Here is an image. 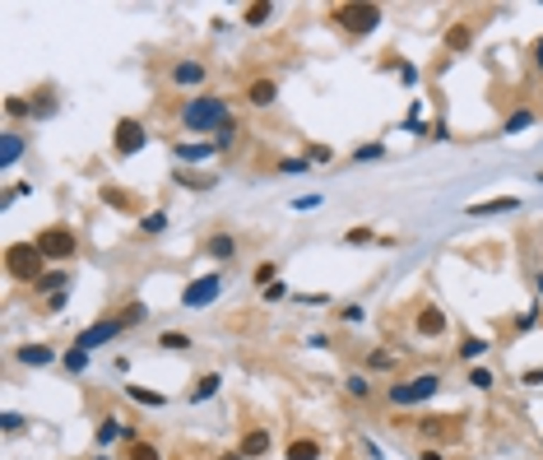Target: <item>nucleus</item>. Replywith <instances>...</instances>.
Here are the masks:
<instances>
[{"mask_svg":"<svg viewBox=\"0 0 543 460\" xmlns=\"http://www.w3.org/2000/svg\"><path fill=\"white\" fill-rule=\"evenodd\" d=\"M233 121V112H228V98H219V93H200V98H190L186 107H181V126L186 131H214L219 135V126Z\"/></svg>","mask_w":543,"mask_h":460,"instance_id":"f257e3e1","label":"nucleus"},{"mask_svg":"<svg viewBox=\"0 0 543 460\" xmlns=\"http://www.w3.org/2000/svg\"><path fill=\"white\" fill-rule=\"evenodd\" d=\"M47 256L37 251V242H10L5 247V270H10V279H28V284H37L47 274Z\"/></svg>","mask_w":543,"mask_h":460,"instance_id":"f03ea898","label":"nucleus"},{"mask_svg":"<svg viewBox=\"0 0 543 460\" xmlns=\"http://www.w3.org/2000/svg\"><path fill=\"white\" fill-rule=\"evenodd\" d=\"M330 19L344 28V33H377V23H381V5H334Z\"/></svg>","mask_w":543,"mask_h":460,"instance_id":"7ed1b4c3","label":"nucleus"},{"mask_svg":"<svg viewBox=\"0 0 543 460\" xmlns=\"http://www.w3.org/2000/svg\"><path fill=\"white\" fill-rule=\"evenodd\" d=\"M437 391H441V377H437V372H427V377H413V382L390 386V404H395V409H413V404L432 400Z\"/></svg>","mask_w":543,"mask_h":460,"instance_id":"20e7f679","label":"nucleus"},{"mask_svg":"<svg viewBox=\"0 0 543 460\" xmlns=\"http://www.w3.org/2000/svg\"><path fill=\"white\" fill-rule=\"evenodd\" d=\"M37 242V251H42L47 260H70L79 251V237H75V228H66V224H51V228H42V233L33 237Z\"/></svg>","mask_w":543,"mask_h":460,"instance_id":"39448f33","label":"nucleus"},{"mask_svg":"<svg viewBox=\"0 0 543 460\" xmlns=\"http://www.w3.org/2000/svg\"><path fill=\"white\" fill-rule=\"evenodd\" d=\"M111 140H116V154H121V158H130V154H140V149L149 145V131H145V121H135V116H121V121H116V135H111Z\"/></svg>","mask_w":543,"mask_h":460,"instance_id":"423d86ee","label":"nucleus"},{"mask_svg":"<svg viewBox=\"0 0 543 460\" xmlns=\"http://www.w3.org/2000/svg\"><path fill=\"white\" fill-rule=\"evenodd\" d=\"M219 293H223V274H200V279H190L186 289H181V303L186 307H209Z\"/></svg>","mask_w":543,"mask_h":460,"instance_id":"0eeeda50","label":"nucleus"},{"mask_svg":"<svg viewBox=\"0 0 543 460\" xmlns=\"http://www.w3.org/2000/svg\"><path fill=\"white\" fill-rule=\"evenodd\" d=\"M413 330H418L422 339H441V335H446V312H441V307H432V303L418 307V316H413Z\"/></svg>","mask_w":543,"mask_h":460,"instance_id":"6e6552de","label":"nucleus"},{"mask_svg":"<svg viewBox=\"0 0 543 460\" xmlns=\"http://www.w3.org/2000/svg\"><path fill=\"white\" fill-rule=\"evenodd\" d=\"M121 321H98V326H89V330H79V339H75V349H84V353H89V349H98V344H107V339H116L121 335Z\"/></svg>","mask_w":543,"mask_h":460,"instance_id":"1a4fd4ad","label":"nucleus"},{"mask_svg":"<svg viewBox=\"0 0 543 460\" xmlns=\"http://www.w3.org/2000/svg\"><path fill=\"white\" fill-rule=\"evenodd\" d=\"M511 210H520V195H497V200L469 205V214H474V219H492V214H511Z\"/></svg>","mask_w":543,"mask_h":460,"instance_id":"9d476101","label":"nucleus"},{"mask_svg":"<svg viewBox=\"0 0 543 460\" xmlns=\"http://www.w3.org/2000/svg\"><path fill=\"white\" fill-rule=\"evenodd\" d=\"M23 158V135L19 131H0V168H14Z\"/></svg>","mask_w":543,"mask_h":460,"instance_id":"9b49d317","label":"nucleus"},{"mask_svg":"<svg viewBox=\"0 0 543 460\" xmlns=\"http://www.w3.org/2000/svg\"><path fill=\"white\" fill-rule=\"evenodd\" d=\"M274 98H279L274 79H251V84H246V102H251V107H269Z\"/></svg>","mask_w":543,"mask_h":460,"instance_id":"f8f14e48","label":"nucleus"},{"mask_svg":"<svg viewBox=\"0 0 543 460\" xmlns=\"http://www.w3.org/2000/svg\"><path fill=\"white\" fill-rule=\"evenodd\" d=\"M265 451H269V432H265V428H251V432L242 437V456L246 460H260Z\"/></svg>","mask_w":543,"mask_h":460,"instance_id":"ddd939ff","label":"nucleus"},{"mask_svg":"<svg viewBox=\"0 0 543 460\" xmlns=\"http://www.w3.org/2000/svg\"><path fill=\"white\" fill-rule=\"evenodd\" d=\"M474 47V28L469 23H451L446 28V52H469Z\"/></svg>","mask_w":543,"mask_h":460,"instance_id":"4468645a","label":"nucleus"},{"mask_svg":"<svg viewBox=\"0 0 543 460\" xmlns=\"http://www.w3.org/2000/svg\"><path fill=\"white\" fill-rule=\"evenodd\" d=\"M14 358H19L23 368H47V363L56 358V353H51V349H47V344H23L19 353H14Z\"/></svg>","mask_w":543,"mask_h":460,"instance_id":"2eb2a0df","label":"nucleus"},{"mask_svg":"<svg viewBox=\"0 0 543 460\" xmlns=\"http://www.w3.org/2000/svg\"><path fill=\"white\" fill-rule=\"evenodd\" d=\"M172 84H205V66L200 61H177L172 66Z\"/></svg>","mask_w":543,"mask_h":460,"instance_id":"dca6fc26","label":"nucleus"},{"mask_svg":"<svg viewBox=\"0 0 543 460\" xmlns=\"http://www.w3.org/2000/svg\"><path fill=\"white\" fill-rule=\"evenodd\" d=\"M33 289L47 293V298H51V293H66V289H70V274H66V270H47V274L33 284Z\"/></svg>","mask_w":543,"mask_h":460,"instance_id":"f3484780","label":"nucleus"},{"mask_svg":"<svg viewBox=\"0 0 543 460\" xmlns=\"http://www.w3.org/2000/svg\"><path fill=\"white\" fill-rule=\"evenodd\" d=\"M219 391H223V377H219V372H209V377H200V382H195L190 400H195V404H205V400H214Z\"/></svg>","mask_w":543,"mask_h":460,"instance_id":"a211bd4d","label":"nucleus"},{"mask_svg":"<svg viewBox=\"0 0 543 460\" xmlns=\"http://www.w3.org/2000/svg\"><path fill=\"white\" fill-rule=\"evenodd\" d=\"M214 149H219L214 140H200V145H177V158H181V163H200V158H209Z\"/></svg>","mask_w":543,"mask_h":460,"instance_id":"6ab92c4d","label":"nucleus"},{"mask_svg":"<svg viewBox=\"0 0 543 460\" xmlns=\"http://www.w3.org/2000/svg\"><path fill=\"white\" fill-rule=\"evenodd\" d=\"M288 460H321V442H311V437L288 442Z\"/></svg>","mask_w":543,"mask_h":460,"instance_id":"aec40b11","label":"nucleus"},{"mask_svg":"<svg viewBox=\"0 0 543 460\" xmlns=\"http://www.w3.org/2000/svg\"><path fill=\"white\" fill-rule=\"evenodd\" d=\"M209 256H214V260H233V256H237V242H233L228 233H214V237H209Z\"/></svg>","mask_w":543,"mask_h":460,"instance_id":"412c9836","label":"nucleus"},{"mask_svg":"<svg viewBox=\"0 0 543 460\" xmlns=\"http://www.w3.org/2000/svg\"><path fill=\"white\" fill-rule=\"evenodd\" d=\"M130 400H135V404H149V409H163L167 395H163V391H149V386H130Z\"/></svg>","mask_w":543,"mask_h":460,"instance_id":"4be33fe9","label":"nucleus"},{"mask_svg":"<svg viewBox=\"0 0 543 460\" xmlns=\"http://www.w3.org/2000/svg\"><path fill=\"white\" fill-rule=\"evenodd\" d=\"M5 116H10V121H19V116H33V98H19V93H10V98H5Z\"/></svg>","mask_w":543,"mask_h":460,"instance_id":"5701e85b","label":"nucleus"},{"mask_svg":"<svg viewBox=\"0 0 543 460\" xmlns=\"http://www.w3.org/2000/svg\"><path fill=\"white\" fill-rule=\"evenodd\" d=\"M102 200H107L111 210H135V195L121 191V186H102Z\"/></svg>","mask_w":543,"mask_h":460,"instance_id":"b1692460","label":"nucleus"},{"mask_svg":"<svg viewBox=\"0 0 543 460\" xmlns=\"http://www.w3.org/2000/svg\"><path fill=\"white\" fill-rule=\"evenodd\" d=\"M116 437H126V423H116V418H102V423H98V447H111Z\"/></svg>","mask_w":543,"mask_h":460,"instance_id":"393cba45","label":"nucleus"},{"mask_svg":"<svg viewBox=\"0 0 543 460\" xmlns=\"http://www.w3.org/2000/svg\"><path fill=\"white\" fill-rule=\"evenodd\" d=\"M269 14H274V5H269V0H255V5H246V23H251V28L269 23Z\"/></svg>","mask_w":543,"mask_h":460,"instance_id":"a878e982","label":"nucleus"},{"mask_svg":"<svg viewBox=\"0 0 543 460\" xmlns=\"http://www.w3.org/2000/svg\"><path fill=\"white\" fill-rule=\"evenodd\" d=\"M116 321H121V326H140V321H149V307L145 303H126Z\"/></svg>","mask_w":543,"mask_h":460,"instance_id":"bb28decb","label":"nucleus"},{"mask_svg":"<svg viewBox=\"0 0 543 460\" xmlns=\"http://www.w3.org/2000/svg\"><path fill=\"white\" fill-rule=\"evenodd\" d=\"M418 432H422V437H455V428H451V423H441V418H422Z\"/></svg>","mask_w":543,"mask_h":460,"instance_id":"cd10ccee","label":"nucleus"},{"mask_svg":"<svg viewBox=\"0 0 543 460\" xmlns=\"http://www.w3.org/2000/svg\"><path fill=\"white\" fill-rule=\"evenodd\" d=\"M525 126H534V112H530V107H520V112H511L506 121H501V131H506V135H515V131H525Z\"/></svg>","mask_w":543,"mask_h":460,"instance_id":"c85d7f7f","label":"nucleus"},{"mask_svg":"<svg viewBox=\"0 0 543 460\" xmlns=\"http://www.w3.org/2000/svg\"><path fill=\"white\" fill-rule=\"evenodd\" d=\"M172 181H177V186H190V191H209L214 186V177H190V172H172Z\"/></svg>","mask_w":543,"mask_h":460,"instance_id":"c756f323","label":"nucleus"},{"mask_svg":"<svg viewBox=\"0 0 543 460\" xmlns=\"http://www.w3.org/2000/svg\"><path fill=\"white\" fill-rule=\"evenodd\" d=\"M33 116H37V121H47V116H56V93H51V89H42V98L33 102Z\"/></svg>","mask_w":543,"mask_h":460,"instance_id":"7c9ffc66","label":"nucleus"},{"mask_svg":"<svg viewBox=\"0 0 543 460\" xmlns=\"http://www.w3.org/2000/svg\"><path fill=\"white\" fill-rule=\"evenodd\" d=\"M367 368H372V372H395V353L377 349V353H367Z\"/></svg>","mask_w":543,"mask_h":460,"instance_id":"2f4dec72","label":"nucleus"},{"mask_svg":"<svg viewBox=\"0 0 543 460\" xmlns=\"http://www.w3.org/2000/svg\"><path fill=\"white\" fill-rule=\"evenodd\" d=\"M23 195H33V186H28V181H14V186L0 191V205H14V200H23Z\"/></svg>","mask_w":543,"mask_h":460,"instance_id":"473e14b6","label":"nucleus"},{"mask_svg":"<svg viewBox=\"0 0 543 460\" xmlns=\"http://www.w3.org/2000/svg\"><path fill=\"white\" fill-rule=\"evenodd\" d=\"M478 353H488V339H465L460 344V358L465 363H478Z\"/></svg>","mask_w":543,"mask_h":460,"instance_id":"72a5a7b5","label":"nucleus"},{"mask_svg":"<svg viewBox=\"0 0 543 460\" xmlns=\"http://www.w3.org/2000/svg\"><path fill=\"white\" fill-rule=\"evenodd\" d=\"M163 228H167V214H163V210H154L149 219H140V233H149V237L163 233Z\"/></svg>","mask_w":543,"mask_h":460,"instance_id":"f704fd0d","label":"nucleus"},{"mask_svg":"<svg viewBox=\"0 0 543 460\" xmlns=\"http://www.w3.org/2000/svg\"><path fill=\"white\" fill-rule=\"evenodd\" d=\"M158 344H163V349H181V353H186V349H190V335H181V330H167V335H158Z\"/></svg>","mask_w":543,"mask_h":460,"instance_id":"c9c22d12","label":"nucleus"},{"mask_svg":"<svg viewBox=\"0 0 543 460\" xmlns=\"http://www.w3.org/2000/svg\"><path fill=\"white\" fill-rule=\"evenodd\" d=\"M279 172H293V177H298V172H311V158L302 154V158H279Z\"/></svg>","mask_w":543,"mask_h":460,"instance_id":"e433bc0d","label":"nucleus"},{"mask_svg":"<svg viewBox=\"0 0 543 460\" xmlns=\"http://www.w3.org/2000/svg\"><path fill=\"white\" fill-rule=\"evenodd\" d=\"M372 158H386V149L381 145H358L353 149V163H372Z\"/></svg>","mask_w":543,"mask_h":460,"instance_id":"4c0bfd02","label":"nucleus"},{"mask_svg":"<svg viewBox=\"0 0 543 460\" xmlns=\"http://www.w3.org/2000/svg\"><path fill=\"white\" fill-rule=\"evenodd\" d=\"M130 460H163V456H158L154 442H135V447H130Z\"/></svg>","mask_w":543,"mask_h":460,"instance_id":"58836bf2","label":"nucleus"},{"mask_svg":"<svg viewBox=\"0 0 543 460\" xmlns=\"http://www.w3.org/2000/svg\"><path fill=\"white\" fill-rule=\"evenodd\" d=\"M344 242H348V247H367V242H377V237H372V228H348Z\"/></svg>","mask_w":543,"mask_h":460,"instance_id":"ea45409f","label":"nucleus"},{"mask_svg":"<svg viewBox=\"0 0 543 460\" xmlns=\"http://www.w3.org/2000/svg\"><path fill=\"white\" fill-rule=\"evenodd\" d=\"M469 386H474V391H492V372L488 368H474V372H469Z\"/></svg>","mask_w":543,"mask_h":460,"instance_id":"a19ab883","label":"nucleus"},{"mask_svg":"<svg viewBox=\"0 0 543 460\" xmlns=\"http://www.w3.org/2000/svg\"><path fill=\"white\" fill-rule=\"evenodd\" d=\"M89 368V353H84V349H70L66 353V372H84Z\"/></svg>","mask_w":543,"mask_h":460,"instance_id":"79ce46f5","label":"nucleus"},{"mask_svg":"<svg viewBox=\"0 0 543 460\" xmlns=\"http://www.w3.org/2000/svg\"><path fill=\"white\" fill-rule=\"evenodd\" d=\"M233 140H237V121L219 126V135H214V145H219V149H228V145H233Z\"/></svg>","mask_w":543,"mask_h":460,"instance_id":"37998d69","label":"nucleus"},{"mask_svg":"<svg viewBox=\"0 0 543 460\" xmlns=\"http://www.w3.org/2000/svg\"><path fill=\"white\" fill-rule=\"evenodd\" d=\"M274 274H279V265H274V260H265V265H255V284H265V289L274 284Z\"/></svg>","mask_w":543,"mask_h":460,"instance_id":"c03bdc74","label":"nucleus"},{"mask_svg":"<svg viewBox=\"0 0 543 460\" xmlns=\"http://www.w3.org/2000/svg\"><path fill=\"white\" fill-rule=\"evenodd\" d=\"M348 395H353V400H367V395H372L367 377H348Z\"/></svg>","mask_w":543,"mask_h":460,"instance_id":"a18cd8bd","label":"nucleus"},{"mask_svg":"<svg viewBox=\"0 0 543 460\" xmlns=\"http://www.w3.org/2000/svg\"><path fill=\"white\" fill-rule=\"evenodd\" d=\"M395 75H399V84H418V66H409V61L395 66Z\"/></svg>","mask_w":543,"mask_h":460,"instance_id":"49530a36","label":"nucleus"},{"mask_svg":"<svg viewBox=\"0 0 543 460\" xmlns=\"http://www.w3.org/2000/svg\"><path fill=\"white\" fill-rule=\"evenodd\" d=\"M307 158H311V163H330L334 154H330V145H311V149H307Z\"/></svg>","mask_w":543,"mask_h":460,"instance_id":"de8ad7c7","label":"nucleus"},{"mask_svg":"<svg viewBox=\"0 0 543 460\" xmlns=\"http://www.w3.org/2000/svg\"><path fill=\"white\" fill-rule=\"evenodd\" d=\"M316 205H321V195H298V200H293V210L307 214V210H316Z\"/></svg>","mask_w":543,"mask_h":460,"instance_id":"09e8293b","label":"nucleus"},{"mask_svg":"<svg viewBox=\"0 0 543 460\" xmlns=\"http://www.w3.org/2000/svg\"><path fill=\"white\" fill-rule=\"evenodd\" d=\"M0 428H5V432H19V428H23V418H19V414H10V409H5V414H0Z\"/></svg>","mask_w":543,"mask_h":460,"instance_id":"8fccbe9b","label":"nucleus"},{"mask_svg":"<svg viewBox=\"0 0 543 460\" xmlns=\"http://www.w3.org/2000/svg\"><path fill=\"white\" fill-rule=\"evenodd\" d=\"M362 316H367L362 307H358V303H348V307H344V316H339V321H348V326H358V321H362Z\"/></svg>","mask_w":543,"mask_h":460,"instance_id":"3c124183","label":"nucleus"},{"mask_svg":"<svg viewBox=\"0 0 543 460\" xmlns=\"http://www.w3.org/2000/svg\"><path fill=\"white\" fill-rule=\"evenodd\" d=\"M283 293H288V284H269V289H265V303H279V298H283Z\"/></svg>","mask_w":543,"mask_h":460,"instance_id":"603ef678","label":"nucleus"},{"mask_svg":"<svg viewBox=\"0 0 543 460\" xmlns=\"http://www.w3.org/2000/svg\"><path fill=\"white\" fill-rule=\"evenodd\" d=\"M534 321H539V312H525L520 321H515V330H520V335H525V330H534Z\"/></svg>","mask_w":543,"mask_h":460,"instance_id":"864d4df0","label":"nucleus"},{"mask_svg":"<svg viewBox=\"0 0 543 460\" xmlns=\"http://www.w3.org/2000/svg\"><path fill=\"white\" fill-rule=\"evenodd\" d=\"M525 386H543V368H530V372H525Z\"/></svg>","mask_w":543,"mask_h":460,"instance_id":"5fc2aeb1","label":"nucleus"},{"mask_svg":"<svg viewBox=\"0 0 543 460\" xmlns=\"http://www.w3.org/2000/svg\"><path fill=\"white\" fill-rule=\"evenodd\" d=\"M534 66L543 70V37H539V42H534Z\"/></svg>","mask_w":543,"mask_h":460,"instance_id":"6e6d98bb","label":"nucleus"},{"mask_svg":"<svg viewBox=\"0 0 543 460\" xmlns=\"http://www.w3.org/2000/svg\"><path fill=\"white\" fill-rule=\"evenodd\" d=\"M422 460H446V456H441V451H422Z\"/></svg>","mask_w":543,"mask_h":460,"instance_id":"4d7b16f0","label":"nucleus"},{"mask_svg":"<svg viewBox=\"0 0 543 460\" xmlns=\"http://www.w3.org/2000/svg\"><path fill=\"white\" fill-rule=\"evenodd\" d=\"M219 460H246V456H242V451H228V456H219Z\"/></svg>","mask_w":543,"mask_h":460,"instance_id":"13d9d810","label":"nucleus"},{"mask_svg":"<svg viewBox=\"0 0 543 460\" xmlns=\"http://www.w3.org/2000/svg\"><path fill=\"white\" fill-rule=\"evenodd\" d=\"M534 181H539V186H543V172H539V177H534Z\"/></svg>","mask_w":543,"mask_h":460,"instance_id":"bf43d9fd","label":"nucleus"},{"mask_svg":"<svg viewBox=\"0 0 543 460\" xmlns=\"http://www.w3.org/2000/svg\"><path fill=\"white\" fill-rule=\"evenodd\" d=\"M98 460H111V456H98Z\"/></svg>","mask_w":543,"mask_h":460,"instance_id":"052dcab7","label":"nucleus"}]
</instances>
